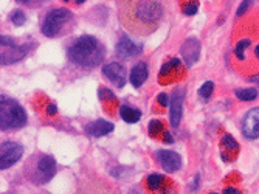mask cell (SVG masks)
Masks as SVG:
<instances>
[{
    "instance_id": "obj_1",
    "label": "cell",
    "mask_w": 259,
    "mask_h": 194,
    "mask_svg": "<svg viewBox=\"0 0 259 194\" xmlns=\"http://www.w3.org/2000/svg\"><path fill=\"white\" fill-rule=\"evenodd\" d=\"M163 17V7L160 2H126L120 10L123 27L135 34H149L157 30Z\"/></svg>"
},
{
    "instance_id": "obj_2",
    "label": "cell",
    "mask_w": 259,
    "mask_h": 194,
    "mask_svg": "<svg viewBox=\"0 0 259 194\" xmlns=\"http://www.w3.org/2000/svg\"><path fill=\"white\" fill-rule=\"evenodd\" d=\"M106 48L104 45L93 36H81L68 48V59L76 65L92 68L97 67L104 59Z\"/></svg>"
},
{
    "instance_id": "obj_3",
    "label": "cell",
    "mask_w": 259,
    "mask_h": 194,
    "mask_svg": "<svg viewBox=\"0 0 259 194\" xmlns=\"http://www.w3.org/2000/svg\"><path fill=\"white\" fill-rule=\"evenodd\" d=\"M27 113L23 107L11 98L2 95V103H0V129L13 131L20 129L27 125Z\"/></svg>"
},
{
    "instance_id": "obj_4",
    "label": "cell",
    "mask_w": 259,
    "mask_h": 194,
    "mask_svg": "<svg viewBox=\"0 0 259 194\" xmlns=\"http://www.w3.org/2000/svg\"><path fill=\"white\" fill-rule=\"evenodd\" d=\"M73 19H75V16L67 8L53 10L45 16V19L42 22V27H40V31L47 37H58L64 31L67 33V30L72 28Z\"/></svg>"
},
{
    "instance_id": "obj_5",
    "label": "cell",
    "mask_w": 259,
    "mask_h": 194,
    "mask_svg": "<svg viewBox=\"0 0 259 194\" xmlns=\"http://www.w3.org/2000/svg\"><path fill=\"white\" fill-rule=\"evenodd\" d=\"M0 44H2V48H5V50L2 52V64H5V65L14 64L17 61L23 59L30 53V45L28 44L17 45L8 36L0 37Z\"/></svg>"
},
{
    "instance_id": "obj_6",
    "label": "cell",
    "mask_w": 259,
    "mask_h": 194,
    "mask_svg": "<svg viewBox=\"0 0 259 194\" xmlns=\"http://www.w3.org/2000/svg\"><path fill=\"white\" fill-rule=\"evenodd\" d=\"M23 154V148L22 144L16 143V141H4L2 143V152H0V169H8L11 168L14 163H17L20 160Z\"/></svg>"
},
{
    "instance_id": "obj_7",
    "label": "cell",
    "mask_w": 259,
    "mask_h": 194,
    "mask_svg": "<svg viewBox=\"0 0 259 194\" xmlns=\"http://www.w3.org/2000/svg\"><path fill=\"white\" fill-rule=\"evenodd\" d=\"M242 135L248 140L259 138V107L250 109L242 120Z\"/></svg>"
},
{
    "instance_id": "obj_8",
    "label": "cell",
    "mask_w": 259,
    "mask_h": 194,
    "mask_svg": "<svg viewBox=\"0 0 259 194\" xmlns=\"http://www.w3.org/2000/svg\"><path fill=\"white\" fill-rule=\"evenodd\" d=\"M180 76H182V62L177 58H172L166 64H163L158 73V80L161 84H169L172 81H177Z\"/></svg>"
},
{
    "instance_id": "obj_9",
    "label": "cell",
    "mask_w": 259,
    "mask_h": 194,
    "mask_svg": "<svg viewBox=\"0 0 259 194\" xmlns=\"http://www.w3.org/2000/svg\"><path fill=\"white\" fill-rule=\"evenodd\" d=\"M56 174V160L52 156H42L37 162V180L40 183L50 182Z\"/></svg>"
},
{
    "instance_id": "obj_10",
    "label": "cell",
    "mask_w": 259,
    "mask_h": 194,
    "mask_svg": "<svg viewBox=\"0 0 259 194\" xmlns=\"http://www.w3.org/2000/svg\"><path fill=\"white\" fill-rule=\"evenodd\" d=\"M157 160L161 165V168L168 173L179 171L182 166V159L177 152L174 151H166V149H160L157 151Z\"/></svg>"
},
{
    "instance_id": "obj_11",
    "label": "cell",
    "mask_w": 259,
    "mask_h": 194,
    "mask_svg": "<svg viewBox=\"0 0 259 194\" xmlns=\"http://www.w3.org/2000/svg\"><path fill=\"white\" fill-rule=\"evenodd\" d=\"M183 61L188 67H193L199 58H200V44L197 39L191 37V39H186L185 44L182 45V50H180Z\"/></svg>"
},
{
    "instance_id": "obj_12",
    "label": "cell",
    "mask_w": 259,
    "mask_h": 194,
    "mask_svg": "<svg viewBox=\"0 0 259 194\" xmlns=\"http://www.w3.org/2000/svg\"><path fill=\"white\" fill-rule=\"evenodd\" d=\"M103 73L116 86V87H124L126 84V70L123 65H120L118 62H110L107 65L103 67Z\"/></svg>"
},
{
    "instance_id": "obj_13",
    "label": "cell",
    "mask_w": 259,
    "mask_h": 194,
    "mask_svg": "<svg viewBox=\"0 0 259 194\" xmlns=\"http://www.w3.org/2000/svg\"><path fill=\"white\" fill-rule=\"evenodd\" d=\"M183 98H185V89H177L172 93V100H171V126L174 129L179 128L180 120H182Z\"/></svg>"
},
{
    "instance_id": "obj_14",
    "label": "cell",
    "mask_w": 259,
    "mask_h": 194,
    "mask_svg": "<svg viewBox=\"0 0 259 194\" xmlns=\"http://www.w3.org/2000/svg\"><path fill=\"white\" fill-rule=\"evenodd\" d=\"M141 50H143V48H141V45H137L127 36H123L118 41V44H116V53H118V56L123 58V59L134 58V56L140 55Z\"/></svg>"
},
{
    "instance_id": "obj_15",
    "label": "cell",
    "mask_w": 259,
    "mask_h": 194,
    "mask_svg": "<svg viewBox=\"0 0 259 194\" xmlns=\"http://www.w3.org/2000/svg\"><path fill=\"white\" fill-rule=\"evenodd\" d=\"M113 123H110V121H106V120H103V118H100V120H95V121H92V123H89L87 126H85V131H87V134L89 135H92V137H103V135H107V134H110L112 131H113Z\"/></svg>"
},
{
    "instance_id": "obj_16",
    "label": "cell",
    "mask_w": 259,
    "mask_h": 194,
    "mask_svg": "<svg viewBox=\"0 0 259 194\" xmlns=\"http://www.w3.org/2000/svg\"><path fill=\"white\" fill-rule=\"evenodd\" d=\"M148 80V65L145 62H138L134 65V68L131 70V75H129V81L131 84L138 89L143 86V83Z\"/></svg>"
},
{
    "instance_id": "obj_17",
    "label": "cell",
    "mask_w": 259,
    "mask_h": 194,
    "mask_svg": "<svg viewBox=\"0 0 259 194\" xmlns=\"http://www.w3.org/2000/svg\"><path fill=\"white\" fill-rule=\"evenodd\" d=\"M146 185L154 192H158V191L164 192V191H166V186L169 185V179H166L161 174H151L146 179Z\"/></svg>"
},
{
    "instance_id": "obj_18",
    "label": "cell",
    "mask_w": 259,
    "mask_h": 194,
    "mask_svg": "<svg viewBox=\"0 0 259 194\" xmlns=\"http://www.w3.org/2000/svg\"><path fill=\"white\" fill-rule=\"evenodd\" d=\"M120 115L126 123H137V121L141 118V112L135 107H131L129 104H123L120 107Z\"/></svg>"
},
{
    "instance_id": "obj_19",
    "label": "cell",
    "mask_w": 259,
    "mask_h": 194,
    "mask_svg": "<svg viewBox=\"0 0 259 194\" xmlns=\"http://www.w3.org/2000/svg\"><path fill=\"white\" fill-rule=\"evenodd\" d=\"M236 96L241 101H253L257 98V90L256 89H239V90H236Z\"/></svg>"
},
{
    "instance_id": "obj_20",
    "label": "cell",
    "mask_w": 259,
    "mask_h": 194,
    "mask_svg": "<svg viewBox=\"0 0 259 194\" xmlns=\"http://www.w3.org/2000/svg\"><path fill=\"white\" fill-rule=\"evenodd\" d=\"M222 146H224L227 151H233V152L239 151V143H238L236 140H234V137L230 135V134H225V135L222 137Z\"/></svg>"
},
{
    "instance_id": "obj_21",
    "label": "cell",
    "mask_w": 259,
    "mask_h": 194,
    "mask_svg": "<svg viewBox=\"0 0 259 194\" xmlns=\"http://www.w3.org/2000/svg\"><path fill=\"white\" fill-rule=\"evenodd\" d=\"M148 129H149V134L152 137H160V135H164V132H166V131H164V128H163V125H161V121H158V120L149 121Z\"/></svg>"
},
{
    "instance_id": "obj_22",
    "label": "cell",
    "mask_w": 259,
    "mask_h": 194,
    "mask_svg": "<svg viewBox=\"0 0 259 194\" xmlns=\"http://www.w3.org/2000/svg\"><path fill=\"white\" fill-rule=\"evenodd\" d=\"M213 90H214V83L213 81H206L200 89H199V95L202 96V98H209L211 96V93H213Z\"/></svg>"
},
{
    "instance_id": "obj_23",
    "label": "cell",
    "mask_w": 259,
    "mask_h": 194,
    "mask_svg": "<svg viewBox=\"0 0 259 194\" xmlns=\"http://www.w3.org/2000/svg\"><path fill=\"white\" fill-rule=\"evenodd\" d=\"M25 13L23 11H20V10H16V11H13V14H11V22L14 23L16 27H20V25H23L25 23Z\"/></svg>"
},
{
    "instance_id": "obj_24",
    "label": "cell",
    "mask_w": 259,
    "mask_h": 194,
    "mask_svg": "<svg viewBox=\"0 0 259 194\" xmlns=\"http://www.w3.org/2000/svg\"><path fill=\"white\" fill-rule=\"evenodd\" d=\"M250 45V41L248 39H244V41H239L236 48H234V55L238 56V59H244V53H245V48Z\"/></svg>"
},
{
    "instance_id": "obj_25",
    "label": "cell",
    "mask_w": 259,
    "mask_h": 194,
    "mask_svg": "<svg viewBox=\"0 0 259 194\" xmlns=\"http://www.w3.org/2000/svg\"><path fill=\"white\" fill-rule=\"evenodd\" d=\"M98 93H100V98H101L103 101H112V103L116 101L115 93H113L112 90H109V89H100Z\"/></svg>"
},
{
    "instance_id": "obj_26",
    "label": "cell",
    "mask_w": 259,
    "mask_h": 194,
    "mask_svg": "<svg viewBox=\"0 0 259 194\" xmlns=\"http://www.w3.org/2000/svg\"><path fill=\"white\" fill-rule=\"evenodd\" d=\"M199 11V4L197 2H191V4H186L183 7V14L186 16H194Z\"/></svg>"
},
{
    "instance_id": "obj_27",
    "label": "cell",
    "mask_w": 259,
    "mask_h": 194,
    "mask_svg": "<svg viewBox=\"0 0 259 194\" xmlns=\"http://www.w3.org/2000/svg\"><path fill=\"white\" fill-rule=\"evenodd\" d=\"M157 101L160 103V106L166 107V106H168V95H166V93H160V95L157 96Z\"/></svg>"
},
{
    "instance_id": "obj_28",
    "label": "cell",
    "mask_w": 259,
    "mask_h": 194,
    "mask_svg": "<svg viewBox=\"0 0 259 194\" xmlns=\"http://www.w3.org/2000/svg\"><path fill=\"white\" fill-rule=\"evenodd\" d=\"M250 5H251V2H242V4H241V8L238 10V16H242V14L248 10Z\"/></svg>"
},
{
    "instance_id": "obj_29",
    "label": "cell",
    "mask_w": 259,
    "mask_h": 194,
    "mask_svg": "<svg viewBox=\"0 0 259 194\" xmlns=\"http://www.w3.org/2000/svg\"><path fill=\"white\" fill-rule=\"evenodd\" d=\"M163 140L166 141V143H174V138H172V135H171V132H169V131L164 132V135H163Z\"/></svg>"
},
{
    "instance_id": "obj_30",
    "label": "cell",
    "mask_w": 259,
    "mask_h": 194,
    "mask_svg": "<svg viewBox=\"0 0 259 194\" xmlns=\"http://www.w3.org/2000/svg\"><path fill=\"white\" fill-rule=\"evenodd\" d=\"M56 106L55 104H49V107H47V113H49V115H55L56 113Z\"/></svg>"
},
{
    "instance_id": "obj_31",
    "label": "cell",
    "mask_w": 259,
    "mask_h": 194,
    "mask_svg": "<svg viewBox=\"0 0 259 194\" xmlns=\"http://www.w3.org/2000/svg\"><path fill=\"white\" fill-rule=\"evenodd\" d=\"M222 192H224V194H241L236 188H225Z\"/></svg>"
},
{
    "instance_id": "obj_32",
    "label": "cell",
    "mask_w": 259,
    "mask_h": 194,
    "mask_svg": "<svg viewBox=\"0 0 259 194\" xmlns=\"http://www.w3.org/2000/svg\"><path fill=\"white\" fill-rule=\"evenodd\" d=\"M254 56H256V58L259 59V45H257V47L254 48Z\"/></svg>"
},
{
    "instance_id": "obj_33",
    "label": "cell",
    "mask_w": 259,
    "mask_h": 194,
    "mask_svg": "<svg viewBox=\"0 0 259 194\" xmlns=\"http://www.w3.org/2000/svg\"><path fill=\"white\" fill-rule=\"evenodd\" d=\"M211 194H218V192H211Z\"/></svg>"
}]
</instances>
